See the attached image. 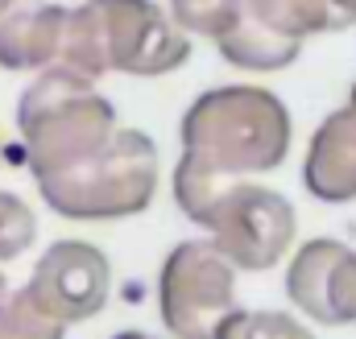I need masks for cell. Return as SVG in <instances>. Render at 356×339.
Here are the masks:
<instances>
[{
  "mask_svg": "<svg viewBox=\"0 0 356 339\" xmlns=\"http://www.w3.org/2000/svg\"><path fill=\"white\" fill-rule=\"evenodd\" d=\"M182 158L175 170V203L186 220L203 211V203L249 174H269L290 154V108L266 87H216L203 91L182 124Z\"/></svg>",
  "mask_w": 356,
  "mask_h": 339,
  "instance_id": "cell-1",
  "label": "cell"
},
{
  "mask_svg": "<svg viewBox=\"0 0 356 339\" xmlns=\"http://www.w3.org/2000/svg\"><path fill=\"white\" fill-rule=\"evenodd\" d=\"M158 178V145L137 129H116L99 154L33 182L63 220H129L154 203Z\"/></svg>",
  "mask_w": 356,
  "mask_h": 339,
  "instance_id": "cell-4",
  "label": "cell"
},
{
  "mask_svg": "<svg viewBox=\"0 0 356 339\" xmlns=\"http://www.w3.org/2000/svg\"><path fill=\"white\" fill-rule=\"evenodd\" d=\"M0 162H4V145H0Z\"/></svg>",
  "mask_w": 356,
  "mask_h": 339,
  "instance_id": "cell-21",
  "label": "cell"
},
{
  "mask_svg": "<svg viewBox=\"0 0 356 339\" xmlns=\"http://www.w3.org/2000/svg\"><path fill=\"white\" fill-rule=\"evenodd\" d=\"M302 186L319 203H353L356 199V116L336 108L311 137Z\"/></svg>",
  "mask_w": 356,
  "mask_h": 339,
  "instance_id": "cell-10",
  "label": "cell"
},
{
  "mask_svg": "<svg viewBox=\"0 0 356 339\" xmlns=\"http://www.w3.org/2000/svg\"><path fill=\"white\" fill-rule=\"evenodd\" d=\"M195 224L207 228V240L236 269L261 273V269H273L282 256L290 253L298 215H294V203L282 190L241 178V182L220 186L203 203Z\"/></svg>",
  "mask_w": 356,
  "mask_h": 339,
  "instance_id": "cell-5",
  "label": "cell"
},
{
  "mask_svg": "<svg viewBox=\"0 0 356 339\" xmlns=\"http://www.w3.org/2000/svg\"><path fill=\"white\" fill-rule=\"evenodd\" d=\"M21 158L33 178L58 174L116 137V108L71 67H50L17 99Z\"/></svg>",
  "mask_w": 356,
  "mask_h": 339,
  "instance_id": "cell-3",
  "label": "cell"
},
{
  "mask_svg": "<svg viewBox=\"0 0 356 339\" xmlns=\"http://www.w3.org/2000/svg\"><path fill=\"white\" fill-rule=\"evenodd\" d=\"M220 339H315V331L286 311H236Z\"/></svg>",
  "mask_w": 356,
  "mask_h": 339,
  "instance_id": "cell-15",
  "label": "cell"
},
{
  "mask_svg": "<svg viewBox=\"0 0 356 339\" xmlns=\"http://www.w3.org/2000/svg\"><path fill=\"white\" fill-rule=\"evenodd\" d=\"M71 8L63 4H17L0 17V67L4 71H50L63 63Z\"/></svg>",
  "mask_w": 356,
  "mask_h": 339,
  "instance_id": "cell-9",
  "label": "cell"
},
{
  "mask_svg": "<svg viewBox=\"0 0 356 339\" xmlns=\"http://www.w3.org/2000/svg\"><path fill=\"white\" fill-rule=\"evenodd\" d=\"M191 63V33H182L175 17L154 0H88L71 8L63 63L83 79L108 71L158 79Z\"/></svg>",
  "mask_w": 356,
  "mask_h": 339,
  "instance_id": "cell-2",
  "label": "cell"
},
{
  "mask_svg": "<svg viewBox=\"0 0 356 339\" xmlns=\"http://www.w3.org/2000/svg\"><path fill=\"white\" fill-rule=\"evenodd\" d=\"M286 298L319 327L356 323V253L344 240H307L286 269Z\"/></svg>",
  "mask_w": 356,
  "mask_h": 339,
  "instance_id": "cell-8",
  "label": "cell"
},
{
  "mask_svg": "<svg viewBox=\"0 0 356 339\" xmlns=\"http://www.w3.org/2000/svg\"><path fill=\"white\" fill-rule=\"evenodd\" d=\"M108 286H112V269H108V256L95 245L54 240L42 253V261L33 265L25 294L58 323H83L104 311Z\"/></svg>",
  "mask_w": 356,
  "mask_h": 339,
  "instance_id": "cell-7",
  "label": "cell"
},
{
  "mask_svg": "<svg viewBox=\"0 0 356 339\" xmlns=\"http://www.w3.org/2000/svg\"><path fill=\"white\" fill-rule=\"evenodd\" d=\"M8 8H17V0H0V17H4Z\"/></svg>",
  "mask_w": 356,
  "mask_h": 339,
  "instance_id": "cell-20",
  "label": "cell"
},
{
  "mask_svg": "<svg viewBox=\"0 0 356 339\" xmlns=\"http://www.w3.org/2000/svg\"><path fill=\"white\" fill-rule=\"evenodd\" d=\"M344 108H348V112L356 116V83H353V91H348V104H344Z\"/></svg>",
  "mask_w": 356,
  "mask_h": 339,
  "instance_id": "cell-19",
  "label": "cell"
},
{
  "mask_svg": "<svg viewBox=\"0 0 356 339\" xmlns=\"http://www.w3.org/2000/svg\"><path fill=\"white\" fill-rule=\"evenodd\" d=\"M67 323H58L54 315H46L25 286L13 290V298L0 306V339H63Z\"/></svg>",
  "mask_w": 356,
  "mask_h": 339,
  "instance_id": "cell-14",
  "label": "cell"
},
{
  "mask_svg": "<svg viewBox=\"0 0 356 339\" xmlns=\"http://www.w3.org/2000/svg\"><path fill=\"white\" fill-rule=\"evenodd\" d=\"M38 240V215L33 207L13 195V190H0V261H13V256L29 253Z\"/></svg>",
  "mask_w": 356,
  "mask_h": 339,
  "instance_id": "cell-16",
  "label": "cell"
},
{
  "mask_svg": "<svg viewBox=\"0 0 356 339\" xmlns=\"http://www.w3.org/2000/svg\"><path fill=\"white\" fill-rule=\"evenodd\" d=\"M8 298H13V286H8V277H4V273H0V306H4V302H8Z\"/></svg>",
  "mask_w": 356,
  "mask_h": 339,
  "instance_id": "cell-18",
  "label": "cell"
},
{
  "mask_svg": "<svg viewBox=\"0 0 356 339\" xmlns=\"http://www.w3.org/2000/svg\"><path fill=\"white\" fill-rule=\"evenodd\" d=\"M220 54L228 67H241V71H257V75H269V71H286L298 54H302V42L273 29L266 21H257L253 13H245L236 21L232 33H224L220 42Z\"/></svg>",
  "mask_w": 356,
  "mask_h": 339,
  "instance_id": "cell-11",
  "label": "cell"
},
{
  "mask_svg": "<svg viewBox=\"0 0 356 339\" xmlns=\"http://www.w3.org/2000/svg\"><path fill=\"white\" fill-rule=\"evenodd\" d=\"M170 17L182 33L220 42L245 17V0H170Z\"/></svg>",
  "mask_w": 356,
  "mask_h": 339,
  "instance_id": "cell-13",
  "label": "cell"
},
{
  "mask_svg": "<svg viewBox=\"0 0 356 339\" xmlns=\"http://www.w3.org/2000/svg\"><path fill=\"white\" fill-rule=\"evenodd\" d=\"M112 339H175V336H145V331H120V336Z\"/></svg>",
  "mask_w": 356,
  "mask_h": 339,
  "instance_id": "cell-17",
  "label": "cell"
},
{
  "mask_svg": "<svg viewBox=\"0 0 356 339\" xmlns=\"http://www.w3.org/2000/svg\"><path fill=\"white\" fill-rule=\"evenodd\" d=\"M245 13L307 42L311 33H340L356 25V0H245Z\"/></svg>",
  "mask_w": 356,
  "mask_h": 339,
  "instance_id": "cell-12",
  "label": "cell"
},
{
  "mask_svg": "<svg viewBox=\"0 0 356 339\" xmlns=\"http://www.w3.org/2000/svg\"><path fill=\"white\" fill-rule=\"evenodd\" d=\"M162 323L175 339H220L236 306V265L211 240H182L158 277Z\"/></svg>",
  "mask_w": 356,
  "mask_h": 339,
  "instance_id": "cell-6",
  "label": "cell"
}]
</instances>
